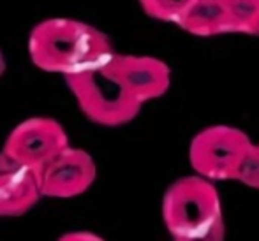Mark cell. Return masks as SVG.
<instances>
[{"mask_svg": "<svg viewBox=\"0 0 259 241\" xmlns=\"http://www.w3.org/2000/svg\"><path fill=\"white\" fill-rule=\"evenodd\" d=\"M108 35L79 20L52 18L35 25L28 37V53L46 72L71 74L106 60L113 53Z\"/></svg>", "mask_w": 259, "mask_h": 241, "instance_id": "6da1fadb", "label": "cell"}, {"mask_svg": "<svg viewBox=\"0 0 259 241\" xmlns=\"http://www.w3.org/2000/svg\"><path fill=\"white\" fill-rule=\"evenodd\" d=\"M162 222L171 241H224V208L213 181L178 178L162 197Z\"/></svg>", "mask_w": 259, "mask_h": 241, "instance_id": "7a4b0ae2", "label": "cell"}, {"mask_svg": "<svg viewBox=\"0 0 259 241\" xmlns=\"http://www.w3.org/2000/svg\"><path fill=\"white\" fill-rule=\"evenodd\" d=\"M109 57L99 64L65 74V81L87 118L104 127H118L133 122L143 104L111 71Z\"/></svg>", "mask_w": 259, "mask_h": 241, "instance_id": "3957f363", "label": "cell"}, {"mask_svg": "<svg viewBox=\"0 0 259 241\" xmlns=\"http://www.w3.org/2000/svg\"><path fill=\"white\" fill-rule=\"evenodd\" d=\"M252 139L231 125L199 130L189 144V162L198 176L210 181H238L252 150Z\"/></svg>", "mask_w": 259, "mask_h": 241, "instance_id": "277c9868", "label": "cell"}, {"mask_svg": "<svg viewBox=\"0 0 259 241\" xmlns=\"http://www.w3.org/2000/svg\"><path fill=\"white\" fill-rule=\"evenodd\" d=\"M69 146L64 127L53 118H28L14 127L4 144V153L37 171Z\"/></svg>", "mask_w": 259, "mask_h": 241, "instance_id": "5b68a950", "label": "cell"}, {"mask_svg": "<svg viewBox=\"0 0 259 241\" xmlns=\"http://www.w3.org/2000/svg\"><path fill=\"white\" fill-rule=\"evenodd\" d=\"M35 176L41 196L67 199L81 196L92 187L97 176V167L90 153L81 148L67 146L39 167Z\"/></svg>", "mask_w": 259, "mask_h": 241, "instance_id": "8992f818", "label": "cell"}, {"mask_svg": "<svg viewBox=\"0 0 259 241\" xmlns=\"http://www.w3.org/2000/svg\"><path fill=\"white\" fill-rule=\"evenodd\" d=\"M108 62L116 78L141 104L162 97L169 90L171 69L159 58L115 51Z\"/></svg>", "mask_w": 259, "mask_h": 241, "instance_id": "52a82bcc", "label": "cell"}, {"mask_svg": "<svg viewBox=\"0 0 259 241\" xmlns=\"http://www.w3.org/2000/svg\"><path fill=\"white\" fill-rule=\"evenodd\" d=\"M41 197L35 171L0 152V217H21Z\"/></svg>", "mask_w": 259, "mask_h": 241, "instance_id": "ba28073f", "label": "cell"}, {"mask_svg": "<svg viewBox=\"0 0 259 241\" xmlns=\"http://www.w3.org/2000/svg\"><path fill=\"white\" fill-rule=\"evenodd\" d=\"M182 30L199 37L233 34V25L222 0H192L177 21Z\"/></svg>", "mask_w": 259, "mask_h": 241, "instance_id": "9c48e42d", "label": "cell"}, {"mask_svg": "<svg viewBox=\"0 0 259 241\" xmlns=\"http://www.w3.org/2000/svg\"><path fill=\"white\" fill-rule=\"evenodd\" d=\"M222 4L229 14L233 32L256 35L259 27V0H222Z\"/></svg>", "mask_w": 259, "mask_h": 241, "instance_id": "30bf717a", "label": "cell"}, {"mask_svg": "<svg viewBox=\"0 0 259 241\" xmlns=\"http://www.w3.org/2000/svg\"><path fill=\"white\" fill-rule=\"evenodd\" d=\"M191 2L192 0H140V6L150 18L177 25Z\"/></svg>", "mask_w": 259, "mask_h": 241, "instance_id": "8fae6325", "label": "cell"}, {"mask_svg": "<svg viewBox=\"0 0 259 241\" xmlns=\"http://www.w3.org/2000/svg\"><path fill=\"white\" fill-rule=\"evenodd\" d=\"M238 181L254 188V190H259V144L254 143L252 150H250L249 157H247L245 164L242 167Z\"/></svg>", "mask_w": 259, "mask_h": 241, "instance_id": "7c38bea8", "label": "cell"}, {"mask_svg": "<svg viewBox=\"0 0 259 241\" xmlns=\"http://www.w3.org/2000/svg\"><path fill=\"white\" fill-rule=\"evenodd\" d=\"M58 241H104V239L101 236L94 234V232L76 231V232H67L62 238H58Z\"/></svg>", "mask_w": 259, "mask_h": 241, "instance_id": "4fadbf2b", "label": "cell"}, {"mask_svg": "<svg viewBox=\"0 0 259 241\" xmlns=\"http://www.w3.org/2000/svg\"><path fill=\"white\" fill-rule=\"evenodd\" d=\"M4 72H6V57H4L2 50H0V78H2Z\"/></svg>", "mask_w": 259, "mask_h": 241, "instance_id": "5bb4252c", "label": "cell"}, {"mask_svg": "<svg viewBox=\"0 0 259 241\" xmlns=\"http://www.w3.org/2000/svg\"><path fill=\"white\" fill-rule=\"evenodd\" d=\"M254 37H259V27H257V30H256V35Z\"/></svg>", "mask_w": 259, "mask_h": 241, "instance_id": "9a60e30c", "label": "cell"}]
</instances>
